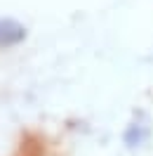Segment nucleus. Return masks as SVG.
I'll return each mask as SVG.
<instances>
[{
	"mask_svg": "<svg viewBox=\"0 0 153 156\" xmlns=\"http://www.w3.org/2000/svg\"><path fill=\"white\" fill-rule=\"evenodd\" d=\"M26 38V29L12 17H0V48H14Z\"/></svg>",
	"mask_w": 153,
	"mask_h": 156,
	"instance_id": "f257e3e1",
	"label": "nucleus"
},
{
	"mask_svg": "<svg viewBox=\"0 0 153 156\" xmlns=\"http://www.w3.org/2000/svg\"><path fill=\"white\" fill-rule=\"evenodd\" d=\"M146 137H148V130H146L144 126L132 123V126L125 130V144H127V147H137V144H141Z\"/></svg>",
	"mask_w": 153,
	"mask_h": 156,
	"instance_id": "f03ea898",
	"label": "nucleus"
}]
</instances>
